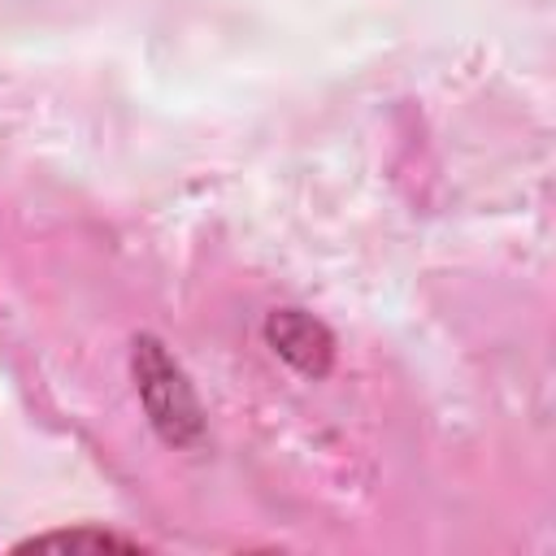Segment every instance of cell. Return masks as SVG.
<instances>
[{
	"instance_id": "3",
	"label": "cell",
	"mask_w": 556,
	"mask_h": 556,
	"mask_svg": "<svg viewBox=\"0 0 556 556\" xmlns=\"http://www.w3.org/2000/svg\"><path fill=\"white\" fill-rule=\"evenodd\" d=\"M17 552H139V539H126L109 526H70L30 534L17 543Z\"/></svg>"
},
{
	"instance_id": "1",
	"label": "cell",
	"mask_w": 556,
	"mask_h": 556,
	"mask_svg": "<svg viewBox=\"0 0 556 556\" xmlns=\"http://www.w3.org/2000/svg\"><path fill=\"white\" fill-rule=\"evenodd\" d=\"M130 374L139 404L148 413V426L169 447H195L204 439V408L187 378V369L169 356V348L156 334H139L130 343Z\"/></svg>"
},
{
	"instance_id": "2",
	"label": "cell",
	"mask_w": 556,
	"mask_h": 556,
	"mask_svg": "<svg viewBox=\"0 0 556 556\" xmlns=\"http://www.w3.org/2000/svg\"><path fill=\"white\" fill-rule=\"evenodd\" d=\"M265 343L304 378H326L334 365V334L304 308H274L265 317Z\"/></svg>"
}]
</instances>
